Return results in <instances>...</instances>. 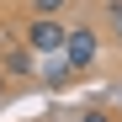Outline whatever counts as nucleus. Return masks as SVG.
<instances>
[{
    "label": "nucleus",
    "mask_w": 122,
    "mask_h": 122,
    "mask_svg": "<svg viewBox=\"0 0 122 122\" xmlns=\"http://www.w3.org/2000/svg\"><path fill=\"white\" fill-rule=\"evenodd\" d=\"M69 0H32V16H58Z\"/></svg>",
    "instance_id": "nucleus-4"
},
{
    "label": "nucleus",
    "mask_w": 122,
    "mask_h": 122,
    "mask_svg": "<svg viewBox=\"0 0 122 122\" xmlns=\"http://www.w3.org/2000/svg\"><path fill=\"white\" fill-rule=\"evenodd\" d=\"M80 122H112V117L106 112H90V117H80Z\"/></svg>",
    "instance_id": "nucleus-6"
},
{
    "label": "nucleus",
    "mask_w": 122,
    "mask_h": 122,
    "mask_svg": "<svg viewBox=\"0 0 122 122\" xmlns=\"http://www.w3.org/2000/svg\"><path fill=\"white\" fill-rule=\"evenodd\" d=\"M0 101H5V74H0Z\"/></svg>",
    "instance_id": "nucleus-7"
},
{
    "label": "nucleus",
    "mask_w": 122,
    "mask_h": 122,
    "mask_svg": "<svg viewBox=\"0 0 122 122\" xmlns=\"http://www.w3.org/2000/svg\"><path fill=\"white\" fill-rule=\"evenodd\" d=\"M106 16H112V32L122 37V0H112V5H106Z\"/></svg>",
    "instance_id": "nucleus-5"
},
{
    "label": "nucleus",
    "mask_w": 122,
    "mask_h": 122,
    "mask_svg": "<svg viewBox=\"0 0 122 122\" xmlns=\"http://www.w3.org/2000/svg\"><path fill=\"white\" fill-rule=\"evenodd\" d=\"M32 69H37V58H32L27 48H11V53H5V74H32Z\"/></svg>",
    "instance_id": "nucleus-3"
},
{
    "label": "nucleus",
    "mask_w": 122,
    "mask_h": 122,
    "mask_svg": "<svg viewBox=\"0 0 122 122\" xmlns=\"http://www.w3.org/2000/svg\"><path fill=\"white\" fill-rule=\"evenodd\" d=\"M64 58H69V69H74V74H80V69H90L96 58H101V37H96V27H69Z\"/></svg>",
    "instance_id": "nucleus-2"
},
{
    "label": "nucleus",
    "mask_w": 122,
    "mask_h": 122,
    "mask_svg": "<svg viewBox=\"0 0 122 122\" xmlns=\"http://www.w3.org/2000/svg\"><path fill=\"white\" fill-rule=\"evenodd\" d=\"M64 43H69V27L58 16H32L27 21V48L32 53H64Z\"/></svg>",
    "instance_id": "nucleus-1"
}]
</instances>
